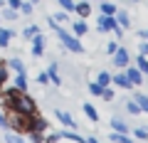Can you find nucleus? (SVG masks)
<instances>
[{
	"label": "nucleus",
	"mask_w": 148,
	"mask_h": 143,
	"mask_svg": "<svg viewBox=\"0 0 148 143\" xmlns=\"http://www.w3.org/2000/svg\"><path fill=\"white\" fill-rule=\"evenodd\" d=\"M5 104L10 106V109H15V111H22V114H32V116L37 114V106H35V101H32L30 96L25 94V91L10 89V91H8V96H5Z\"/></svg>",
	"instance_id": "nucleus-1"
},
{
	"label": "nucleus",
	"mask_w": 148,
	"mask_h": 143,
	"mask_svg": "<svg viewBox=\"0 0 148 143\" xmlns=\"http://www.w3.org/2000/svg\"><path fill=\"white\" fill-rule=\"evenodd\" d=\"M32 123H35V116H32V114H22V111L10 109L8 126H12L15 131H20V133H30V131H32Z\"/></svg>",
	"instance_id": "nucleus-2"
},
{
	"label": "nucleus",
	"mask_w": 148,
	"mask_h": 143,
	"mask_svg": "<svg viewBox=\"0 0 148 143\" xmlns=\"http://www.w3.org/2000/svg\"><path fill=\"white\" fill-rule=\"evenodd\" d=\"M54 27H57V22H54ZM57 37H59V42L64 44V47L69 49V52H84V47H82V42L77 37H72L69 32H64L62 27H57Z\"/></svg>",
	"instance_id": "nucleus-3"
},
{
	"label": "nucleus",
	"mask_w": 148,
	"mask_h": 143,
	"mask_svg": "<svg viewBox=\"0 0 148 143\" xmlns=\"http://www.w3.org/2000/svg\"><path fill=\"white\" fill-rule=\"evenodd\" d=\"M116 20H114V15H101L99 17V32H111V30H116Z\"/></svg>",
	"instance_id": "nucleus-4"
},
{
	"label": "nucleus",
	"mask_w": 148,
	"mask_h": 143,
	"mask_svg": "<svg viewBox=\"0 0 148 143\" xmlns=\"http://www.w3.org/2000/svg\"><path fill=\"white\" fill-rule=\"evenodd\" d=\"M42 49H45V37L37 32L35 37H32V54H35V57H40V54H42Z\"/></svg>",
	"instance_id": "nucleus-5"
},
{
	"label": "nucleus",
	"mask_w": 148,
	"mask_h": 143,
	"mask_svg": "<svg viewBox=\"0 0 148 143\" xmlns=\"http://www.w3.org/2000/svg\"><path fill=\"white\" fill-rule=\"evenodd\" d=\"M114 62H116V67H128V52L126 49H116L114 52Z\"/></svg>",
	"instance_id": "nucleus-6"
},
{
	"label": "nucleus",
	"mask_w": 148,
	"mask_h": 143,
	"mask_svg": "<svg viewBox=\"0 0 148 143\" xmlns=\"http://www.w3.org/2000/svg\"><path fill=\"white\" fill-rule=\"evenodd\" d=\"M111 81H114V84H119V86H121V89H131V81H128V77H126V72H121V74H116V77H114V79H111Z\"/></svg>",
	"instance_id": "nucleus-7"
},
{
	"label": "nucleus",
	"mask_w": 148,
	"mask_h": 143,
	"mask_svg": "<svg viewBox=\"0 0 148 143\" xmlns=\"http://www.w3.org/2000/svg\"><path fill=\"white\" fill-rule=\"evenodd\" d=\"M126 77H128V81H131L133 86L143 81V77H141V69H126Z\"/></svg>",
	"instance_id": "nucleus-8"
},
{
	"label": "nucleus",
	"mask_w": 148,
	"mask_h": 143,
	"mask_svg": "<svg viewBox=\"0 0 148 143\" xmlns=\"http://www.w3.org/2000/svg\"><path fill=\"white\" fill-rule=\"evenodd\" d=\"M74 12H79L82 17H86L91 12V8H89V3L86 0H82V3H74Z\"/></svg>",
	"instance_id": "nucleus-9"
},
{
	"label": "nucleus",
	"mask_w": 148,
	"mask_h": 143,
	"mask_svg": "<svg viewBox=\"0 0 148 143\" xmlns=\"http://www.w3.org/2000/svg\"><path fill=\"white\" fill-rule=\"evenodd\" d=\"M136 104H138V109H141V114H148V96L146 94L138 91V94H136Z\"/></svg>",
	"instance_id": "nucleus-10"
},
{
	"label": "nucleus",
	"mask_w": 148,
	"mask_h": 143,
	"mask_svg": "<svg viewBox=\"0 0 148 143\" xmlns=\"http://www.w3.org/2000/svg\"><path fill=\"white\" fill-rule=\"evenodd\" d=\"M116 25H119V27H128V25H131V17H128L123 10H121V12L116 10Z\"/></svg>",
	"instance_id": "nucleus-11"
},
{
	"label": "nucleus",
	"mask_w": 148,
	"mask_h": 143,
	"mask_svg": "<svg viewBox=\"0 0 148 143\" xmlns=\"http://www.w3.org/2000/svg\"><path fill=\"white\" fill-rule=\"evenodd\" d=\"M15 89H17V91H27V77H25V72H20V74H17Z\"/></svg>",
	"instance_id": "nucleus-12"
},
{
	"label": "nucleus",
	"mask_w": 148,
	"mask_h": 143,
	"mask_svg": "<svg viewBox=\"0 0 148 143\" xmlns=\"http://www.w3.org/2000/svg\"><path fill=\"white\" fill-rule=\"evenodd\" d=\"M57 118H59V121L64 123V126H74V118L69 116L67 111H62V109H59V111H57Z\"/></svg>",
	"instance_id": "nucleus-13"
},
{
	"label": "nucleus",
	"mask_w": 148,
	"mask_h": 143,
	"mask_svg": "<svg viewBox=\"0 0 148 143\" xmlns=\"http://www.w3.org/2000/svg\"><path fill=\"white\" fill-rule=\"evenodd\" d=\"M101 15H116V8L111 5V3H106V0H101Z\"/></svg>",
	"instance_id": "nucleus-14"
},
{
	"label": "nucleus",
	"mask_w": 148,
	"mask_h": 143,
	"mask_svg": "<svg viewBox=\"0 0 148 143\" xmlns=\"http://www.w3.org/2000/svg\"><path fill=\"white\" fill-rule=\"evenodd\" d=\"M84 114L91 118V121H99V114H96V109H94L91 104H84Z\"/></svg>",
	"instance_id": "nucleus-15"
},
{
	"label": "nucleus",
	"mask_w": 148,
	"mask_h": 143,
	"mask_svg": "<svg viewBox=\"0 0 148 143\" xmlns=\"http://www.w3.org/2000/svg\"><path fill=\"white\" fill-rule=\"evenodd\" d=\"M37 32H40V27H35V25H32V27H25V30H22V37H25V40H32Z\"/></svg>",
	"instance_id": "nucleus-16"
},
{
	"label": "nucleus",
	"mask_w": 148,
	"mask_h": 143,
	"mask_svg": "<svg viewBox=\"0 0 148 143\" xmlns=\"http://www.w3.org/2000/svg\"><path fill=\"white\" fill-rule=\"evenodd\" d=\"M111 126L116 128V131L126 133V123H123V121H121V118H119V116H114V118H111Z\"/></svg>",
	"instance_id": "nucleus-17"
},
{
	"label": "nucleus",
	"mask_w": 148,
	"mask_h": 143,
	"mask_svg": "<svg viewBox=\"0 0 148 143\" xmlns=\"http://www.w3.org/2000/svg\"><path fill=\"white\" fill-rule=\"evenodd\" d=\"M96 84L104 89V86H109V84H111V77L106 74V72H99V81H96Z\"/></svg>",
	"instance_id": "nucleus-18"
},
{
	"label": "nucleus",
	"mask_w": 148,
	"mask_h": 143,
	"mask_svg": "<svg viewBox=\"0 0 148 143\" xmlns=\"http://www.w3.org/2000/svg\"><path fill=\"white\" fill-rule=\"evenodd\" d=\"M10 37H12L10 30H0V47H5V44L10 42Z\"/></svg>",
	"instance_id": "nucleus-19"
},
{
	"label": "nucleus",
	"mask_w": 148,
	"mask_h": 143,
	"mask_svg": "<svg viewBox=\"0 0 148 143\" xmlns=\"http://www.w3.org/2000/svg\"><path fill=\"white\" fill-rule=\"evenodd\" d=\"M84 32H86V22H84V20H79V22H74V35H79V37H82V35H84Z\"/></svg>",
	"instance_id": "nucleus-20"
},
{
	"label": "nucleus",
	"mask_w": 148,
	"mask_h": 143,
	"mask_svg": "<svg viewBox=\"0 0 148 143\" xmlns=\"http://www.w3.org/2000/svg\"><path fill=\"white\" fill-rule=\"evenodd\" d=\"M111 141L114 143H131V138L123 136V133H111Z\"/></svg>",
	"instance_id": "nucleus-21"
},
{
	"label": "nucleus",
	"mask_w": 148,
	"mask_h": 143,
	"mask_svg": "<svg viewBox=\"0 0 148 143\" xmlns=\"http://www.w3.org/2000/svg\"><path fill=\"white\" fill-rule=\"evenodd\" d=\"M138 69H141L143 74H148V59L143 57V54H138Z\"/></svg>",
	"instance_id": "nucleus-22"
},
{
	"label": "nucleus",
	"mask_w": 148,
	"mask_h": 143,
	"mask_svg": "<svg viewBox=\"0 0 148 143\" xmlns=\"http://www.w3.org/2000/svg\"><path fill=\"white\" fill-rule=\"evenodd\" d=\"M8 64H10V67L15 69V72H25V64H22V62H20V59H17V57H15V59H10V62H8Z\"/></svg>",
	"instance_id": "nucleus-23"
},
{
	"label": "nucleus",
	"mask_w": 148,
	"mask_h": 143,
	"mask_svg": "<svg viewBox=\"0 0 148 143\" xmlns=\"http://www.w3.org/2000/svg\"><path fill=\"white\" fill-rule=\"evenodd\" d=\"M57 3L62 5V10H67V12L74 10V0H57Z\"/></svg>",
	"instance_id": "nucleus-24"
},
{
	"label": "nucleus",
	"mask_w": 148,
	"mask_h": 143,
	"mask_svg": "<svg viewBox=\"0 0 148 143\" xmlns=\"http://www.w3.org/2000/svg\"><path fill=\"white\" fill-rule=\"evenodd\" d=\"M47 77H49V79L54 81V84H59V74H57V64H52V67H49V74H47Z\"/></svg>",
	"instance_id": "nucleus-25"
},
{
	"label": "nucleus",
	"mask_w": 148,
	"mask_h": 143,
	"mask_svg": "<svg viewBox=\"0 0 148 143\" xmlns=\"http://www.w3.org/2000/svg\"><path fill=\"white\" fill-rule=\"evenodd\" d=\"M126 111H128V114H141V109H138L136 101H128V104H126Z\"/></svg>",
	"instance_id": "nucleus-26"
},
{
	"label": "nucleus",
	"mask_w": 148,
	"mask_h": 143,
	"mask_svg": "<svg viewBox=\"0 0 148 143\" xmlns=\"http://www.w3.org/2000/svg\"><path fill=\"white\" fill-rule=\"evenodd\" d=\"M3 17H5V20H17V10H12V8H8V10L3 12Z\"/></svg>",
	"instance_id": "nucleus-27"
},
{
	"label": "nucleus",
	"mask_w": 148,
	"mask_h": 143,
	"mask_svg": "<svg viewBox=\"0 0 148 143\" xmlns=\"http://www.w3.org/2000/svg\"><path fill=\"white\" fill-rule=\"evenodd\" d=\"M20 12H22V15H32V3H22V5H20Z\"/></svg>",
	"instance_id": "nucleus-28"
},
{
	"label": "nucleus",
	"mask_w": 148,
	"mask_h": 143,
	"mask_svg": "<svg viewBox=\"0 0 148 143\" xmlns=\"http://www.w3.org/2000/svg\"><path fill=\"white\" fill-rule=\"evenodd\" d=\"M133 136H136V138H148V128H136Z\"/></svg>",
	"instance_id": "nucleus-29"
},
{
	"label": "nucleus",
	"mask_w": 148,
	"mask_h": 143,
	"mask_svg": "<svg viewBox=\"0 0 148 143\" xmlns=\"http://www.w3.org/2000/svg\"><path fill=\"white\" fill-rule=\"evenodd\" d=\"M5 141H8V143H25L20 136H12V133H8V136H5Z\"/></svg>",
	"instance_id": "nucleus-30"
},
{
	"label": "nucleus",
	"mask_w": 148,
	"mask_h": 143,
	"mask_svg": "<svg viewBox=\"0 0 148 143\" xmlns=\"http://www.w3.org/2000/svg\"><path fill=\"white\" fill-rule=\"evenodd\" d=\"M101 96H104V99L109 101V99H114V91H111L109 86H104V89H101Z\"/></svg>",
	"instance_id": "nucleus-31"
},
{
	"label": "nucleus",
	"mask_w": 148,
	"mask_h": 143,
	"mask_svg": "<svg viewBox=\"0 0 148 143\" xmlns=\"http://www.w3.org/2000/svg\"><path fill=\"white\" fill-rule=\"evenodd\" d=\"M22 0H8V8H12V10H20Z\"/></svg>",
	"instance_id": "nucleus-32"
},
{
	"label": "nucleus",
	"mask_w": 148,
	"mask_h": 143,
	"mask_svg": "<svg viewBox=\"0 0 148 143\" xmlns=\"http://www.w3.org/2000/svg\"><path fill=\"white\" fill-rule=\"evenodd\" d=\"M89 91H91L94 96H101V86H99V84H91V86H89Z\"/></svg>",
	"instance_id": "nucleus-33"
},
{
	"label": "nucleus",
	"mask_w": 148,
	"mask_h": 143,
	"mask_svg": "<svg viewBox=\"0 0 148 143\" xmlns=\"http://www.w3.org/2000/svg\"><path fill=\"white\" fill-rule=\"evenodd\" d=\"M37 81H40V84H47V81H49L47 72H40V77H37Z\"/></svg>",
	"instance_id": "nucleus-34"
},
{
	"label": "nucleus",
	"mask_w": 148,
	"mask_h": 143,
	"mask_svg": "<svg viewBox=\"0 0 148 143\" xmlns=\"http://www.w3.org/2000/svg\"><path fill=\"white\" fill-rule=\"evenodd\" d=\"M3 81H8V72H5V67H0V84Z\"/></svg>",
	"instance_id": "nucleus-35"
},
{
	"label": "nucleus",
	"mask_w": 148,
	"mask_h": 143,
	"mask_svg": "<svg viewBox=\"0 0 148 143\" xmlns=\"http://www.w3.org/2000/svg\"><path fill=\"white\" fill-rule=\"evenodd\" d=\"M106 49H109V52L114 54V52H116V49H119V44H116V42H109V44H106Z\"/></svg>",
	"instance_id": "nucleus-36"
},
{
	"label": "nucleus",
	"mask_w": 148,
	"mask_h": 143,
	"mask_svg": "<svg viewBox=\"0 0 148 143\" xmlns=\"http://www.w3.org/2000/svg\"><path fill=\"white\" fill-rule=\"evenodd\" d=\"M141 54H143V57H148V42L141 44Z\"/></svg>",
	"instance_id": "nucleus-37"
},
{
	"label": "nucleus",
	"mask_w": 148,
	"mask_h": 143,
	"mask_svg": "<svg viewBox=\"0 0 148 143\" xmlns=\"http://www.w3.org/2000/svg\"><path fill=\"white\" fill-rule=\"evenodd\" d=\"M0 126H8V118L3 116V111H0Z\"/></svg>",
	"instance_id": "nucleus-38"
},
{
	"label": "nucleus",
	"mask_w": 148,
	"mask_h": 143,
	"mask_svg": "<svg viewBox=\"0 0 148 143\" xmlns=\"http://www.w3.org/2000/svg\"><path fill=\"white\" fill-rule=\"evenodd\" d=\"M138 35H141V37H146V40H148V30H143V32H138Z\"/></svg>",
	"instance_id": "nucleus-39"
},
{
	"label": "nucleus",
	"mask_w": 148,
	"mask_h": 143,
	"mask_svg": "<svg viewBox=\"0 0 148 143\" xmlns=\"http://www.w3.org/2000/svg\"><path fill=\"white\" fill-rule=\"evenodd\" d=\"M86 143H99V141H96V138H89V141H86Z\"/></svg>",
	"instance_id": "nucleus-40"
},
{
	"label": "nucleus",
	"mask_w": 148,
	"mask_h": 143,
	"mask_svg": "<svg viewBox=\"0 0 148 143\" xmlns=\"http://www.w3.org/2000/svg\"><path fill=\"white\" fill-rule=\"evenodd\" d=\"M32 3H37V0H32Z\"/></svg>",
	"instance_id": "nucleus-41"
},
{
	"label": "nucleus",
	"mask_w": 148,
	"mask_h": 143,
	"mask_svg": "<svg viewBox=\"0 0 148 143\" xmlns=\"http://www.w3.org/2000/svg\"><path fill=\"white\" fill-rule=\"evenodd\" d=\"M96 3H101V0H96Z\"/></svg>",
	"instance_id": "nucleus-42"
}]
</instances>
